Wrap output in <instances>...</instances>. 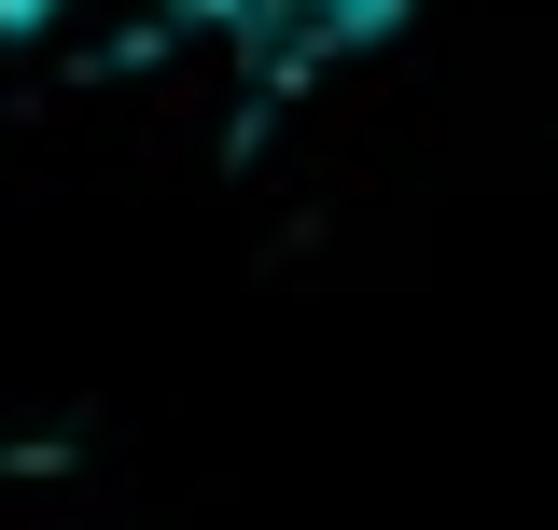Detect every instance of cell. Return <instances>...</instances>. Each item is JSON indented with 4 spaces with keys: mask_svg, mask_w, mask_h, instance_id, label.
<instances>
[{
    "mask_svg": "<svg viewBox=\"0 0 558 530\" xmlns=\"http://www.w3.org/2000/svg\"><path fill=\"white\" fill-rule=\"evenodd\" d=\"M223 28L266 84H307V70H349L363 43H391L405 0H223Z\"/></svg>",
    "mask_w": 558,
    "mask_h": 530,
    "instance_id": "cell-1",
    "label": "cell"
}]
</instances>
